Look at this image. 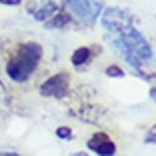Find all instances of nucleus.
<instances>
[{"mask_svg": "<svg viewBox=\"0 0 156 156\" xmlns=\"http://www.w3.org/2000/svg\"><path fill=\"white\" fill-rule=\"evenodd\" d=\"M114 48H118V52L128 60V64L134 68V72L138 76L142 78V80H148V76L142 72V64L152 58V48L146 42V38L138 32L132 24L122 28L120 32H116Z\"/></svg>", "mask_w": 156, "mask_h": 156, "instance_id": "1", "label": "nucleus"}, {"mask_svg": "<svg viewBox=\"0 0 156 156\" xmlns=\"http://www.w3.org/2000/svg\"><path fill=\"white\" fill-rule=\"evenodd\" d=\"M40 58H42V46L36 42H28V44L20 46L18 54L6 64V72L14 82H24L36 70Z\"/></svg>", "mask_w": 156, "mask_h": 156, "instance_id": "2", "label": "nucleus"}, {"mask_svg": "<svg viewBox=\"0 0 156 156\" xmlns=\"http://www.w3.org/2000/svg\"><path fill=\"white\" fill-rule=\"evenodd\" d=\"M62 4H64L80 22L88 24V26L96 22L98 14H100V8H102V4L98 0H62Z\"/></svg>", "mask_w": 156, "mask_h": 156, "instance_id": "3", "label": "nucleus"}, {"mask_svg": "<svg viewBox=\"0 0 156 156\" xmlns=\"http://www.w3.org/2000/svg\"><path fill=\"white\" fill-rule=\"evenodd\" d=\"M100 24L108 30V32H112V34H116V32H120L122 28H126V26H130V16L124 10H120V8H106L104 10V14H102V18H100Z\"/></svg>", "mask_w": 156, "mask_h": 156, "instance_id": "4", "label": "nucleus"}, {"mask_svg": "<svg viewBox=\"0 0 156 156\" xmlns=\"http://www.w3.org/2000/svg\"><path fill=\"white\" fill-rule=\"evenodd\" d=\"M42 96H54V98H64L68 94V76L66 74H56L48 78L40 86Z\"/></svg>", "mask_w": 156, "mask_h": 156, "instance_id": "5", "label": "nucleus"}, {"mask_svg": "<svg viewBox=\"0 0 156 156\" xmlns=\"http://www.w3.org/2000/svg\"><path fill=\"white\" fill-rule=\"evenodd\" d=\"M88 148H90L92 152H96L98 156H114V152H116L114 142H112L110 136L104 134V132L94 134V136L88 140Z\"/></svg>", "mask_w": 156, "mask_h": 156, "instance_id": "6", "label": "nucleus"}, {"mask_svg": "<svg viewBox=\"0 0 156 156\" xmlns=\"http://www.w3.org/2000/svg\"><path fill=\"white\" fill-rule=\"evenodd\" d=\"M56 10H58V8H56V4L52 2V0H42L40 6H38V8L34 10L32 16H34L36 20H40V22H44V20H48L50 16H54Z\"/></svg>", "mask_w": 156, "mask_h": 156, "instance_id": "7", "label": "nucleus"}, {"mask_svg": "<svg viewBox=\"0 0 156 156\" xmlns=\"http://www.w3.org/2000/svg\"><path fill=\"white\" fill-rule=\"evenodd\" d=\"M92 58V50L88 48V46H84V48H78V50L72 52V64L76 66V68H82V66H86L88 62H90Z\"/></svg>", "mask_w": 156, "mask_h": 156, "instance_id": "8", "label": "nucleus"}, {"mask_svg": "<svg viewBox=\"0 0 156 156\" xmlns=\"http://www.w3.org/2000/svg\"><path fill=\"white\" fill-rule=\"evenodd\" d=\"M54 16L56 18L48 22V28H60V26H66V24L70 22V16L66 12H56Z\"/></svg>", "mask_w": 156, "mask_h": 156, "instance_id": "9", "label": "nucleus"}, {"mask_svg": "<svg viewBox=\"0 0 156 156\" xmlns=\"http://www.w3.org/2000/svg\"><path fill=\"white\" fill-rule=\"evenodd\" d=\"M106 74L112 76V78H124V70L118 68V66H108V68H106Z\"/></svg>", "mask_w": 156, "mask_h": 156, "instance_id": "10", "label": "nucleus"}, {"mask_svg": "<svg viewBox=\"0 0 156 156\" xmlns=\"http://www.w3.org/2000/svg\"><path fill=\"white\" fill-rule=\"evenodd\" d=\"M56 136H58V138H72V130L66 128V126H62V128L56 130Z\"/></svg>", "mask_w": 156, "mask_h": 156, "instance_id": "11", "label": "nucleus"}, {"mask_svg": "<svg viewBox=\"0 0 156 156\" xmlns=\"http://www.w3.org/2000/svg\"><path fill=\"white\" fill-rule=\"evenodd\" d=\"M146 142H150V144H154V142H156V126L150 130V132H148V136H146Z\"/></svg>", "mask_w": 156, "mask_h": 156, "instance_id": "12", "label": "nucleus"}, {"mask_svg": "<svg viewBox=\"0 0 156 156\" xmlns=\"http://www.w3.org/2000/svg\"><path fill=\"white\" fill-rule=\"evenodd\" d=\"M2 4H8V6H14V4H20L22 0H0Z\"/></svg>", "mask_w": 156, "mask_h": 156, "instance_id": "13", "label": "nucleus"}, {"mask_svg": "<svg viewBox=\"0 0 156 156\" xmlns=\"http://www.w3.org/2000/svg\"><path fill=\"white\" fill-rule=\"evenodd\" d=\"M150 98L156 102V88H152V90H150Z\"/></svg>", "mask_w": 156, "mask_h": 156, "instance_id": "14", "label": "nucleus"}, {"mask_svg": "<svg viewBox=\"0 0 156 156\" xmlns=\"http://www.w3.org/2000/svg\"><path fill=\"white\" fill-rule=\"evenodd\" d=\"M72 156H88V154H86V152H74Z\"/></svg>", "mask_w": 156, "mask_h": 156, "instance_id": "15", "label": "nucleus"}, {"mask_svg": "<svg viewBox=\"0 0 156 156\" xmlns=\"http://www.w3.org/2000/svg\"><path fill=\"white\" fill-rule=\"evenodd\" d=\"M0 156H20V154H12V152H4V154H0Z\"/></svg>", "mask_w": 156, "mask_h": 156, "instance_id": "16", "label": "nucleus"}]
</instances>
